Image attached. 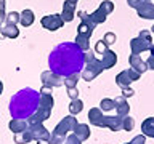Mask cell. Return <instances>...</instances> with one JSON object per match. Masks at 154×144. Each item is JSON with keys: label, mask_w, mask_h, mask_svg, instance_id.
I'll use <instances>...</instances> for the list:
<instances>
[{"label": "cell", "mask_w": 154, "mask_h": 144, "mask_svg": "<svg viewBox=\"0 0 154 144\" xmlns=\"http://www.w3.org/2000/svg\"><path fill=\"white\" fill-rule=\"evenodd\" d=\"M151 31H152V32H154V24H152V27H151Z\"/></svg>", "instance_id": "cell-46"}, {"label": "cell", "mask_w": 154, "mask_h": 144, "mask_svg": "<svg viewBox=\"0 0 154 144\" xmlns=\"http://www.w3.org/2000/svg\"><path fill=\"white\" fill-rule=\"evenodd\" d=\"M93 26H88V24L85 22H80L79 27H77V34H80V35H87V37H91V34H93Z\"/></svg>", "instance_id": "cell-29"}, {"label": "cell", "mask_w": 154, "mask_h": 144, "mask_svg": "<svg viewBox=\"0 0 154 144\" xmlns=\"http://www.w3.org/2000/svg\"><path fill=\"white\" fill-rule=\"evenodd\" d=\"M152 46V38H151V32L143 29L141 32L138 34V37H135L130 40V50H132V55H141L143 51L151 50Z\"/></svg>", "instance_id": "cell-3"}, {"label": "cell", "mask_w": 154, "mask_h": 144, "mask_svg": "<svg viewBox=\"0 0 154 144\" xmlns=\"http://www.w3.org/2000/svg\"><path fill=\"white\" fill-rule=\"evenodd\" d=\"M51 115V109L48 107H43V106H38L37 110L34 112L31 117L27 118V123L29 125H35V123H43L47 118H50Z\"/></svg>", "instance_id": "cell-12"}, {"label": "cell", "mask_w": 154, "mask_h": 144, "mask_svg": "<svg viewBox=\"0 0 154 144\" xmlns=\"http://www.w3.org/2000/svg\"><path fill=\"white\" fill-rule=\"evenodd\" d=\"M34 21H35V16H34V11L32 10H29L26 8L23 13H19V24L24 27H29V26H32Z\"/></svg>", "instance_id": "cell-20"}, {"label": "cell", "mask_w": 154, "mask_h": 144, "mask_svg": "<svg viewBox=\"0 0 154 144\" xmlns=\"http://www.w3.org/2000/svg\"><path fill=\"white\" fill-rule=\"evenodd\" d=\"M108 50V45L103 42V40H100V42H96V45H95V51L96 53H100V55H103V53Z\"/></svg>", "instance_id": "cell-35"}, {"label": "cell", "mask_w": 154, "mask_h": 144, "mask_svg": "<svg viewBox=\"0 0 154 144\" xmlns=\"http://www.w3.org/2000/svg\"><path fill=\"white\" fill-rule=\"evenodd\" d=\"M112 11H114V3L111 0H104V2L100 3V7L93 13H90V19L95 26H98V24H103L106 21V18H108V14Z\"/></svg>", "instance_id": "cell-4"}, {"label": "cell", "mask_w": 154, "mask_h": 144, "mask_svg": "<svg viewBox=\"0 0 154 144\" xmlns=\"http://www.w3.org/2000/svg\"><path fill=\"white\" fill-rule=\"evenodd\" d=\"M128 62H130V67H132L133 70H137L138 74H144V72L148 70L146 61L141 59L140 55H130L128 56Z\"/></svg>", "instance_id": "cell-13"}, {"label": "cell", "mask_w": 154, "mask_h": 144, "mask_svg": "<svg viewBox=\"0 0 154 144\" xmlns=\"http://www.w3.org/2000/svg\"><path fill=\"white\" fill-rule=\"evenodd\" d=\"M141 74H138L137 70H133L132 67L130 69H125L122 72H119L117 75H116V83H117L120 88H128L130 83H133V82H137Z\"/></svg>", "instance_id": "cell-7"}, {"label": "cell", "mask_w": 154, "mask_h": 144, "mask_svg": "<svg viewBox=\"0 0 154 144\" xmlns=\"http://www.w3.org/2000/svg\"><path fill=\"white\" fill-rule=\"evenodd\" d=\"M80 142H82V141L75 136L74 133H72V134H67L66 139H64V144H80Z\"/></svg>", "instance_id": "cell-34"}, {"label": "cell", "mask_w": 154, "mask_h": 144, "mask_svg": "<svg viewBox=\"0 0 154 144\" xmlns=\"http://www.w3.org/2000/svg\"><path fill=\"white\" fill-rule=\"evenodd\" d=\"M144 142H146V136L144 134H138V136H135L130 141V144H144Z\"/></svg>", "instance_id": "cell-40"}, {"label": "cell", "mask_w": 154, "mask_h": 144, "mask_svg": "<svg viewBox=\"0 0 154 144\" xmlns=\"http://www.w3.org/2000/svg\"><path fill=\"white\" fill-rule=\"evenodd\" d=\"M151 55H149V58L146 59V64H148V69H151V70H154V45L151 46Z\"/></svg>", "instance_id": "cell-36"}, {"label": "cell", "mask_w": 154, "mask_h": 144, "mask_svg": "<svg viewBox=\"0 0 154 144\" xmlns=\"http://www.w3.org/2000/svg\"><path fill=\"white\" fill-rule=\"evenodd\" d=\"M38 101H40V93L34 88H23L10 99V114L13 118H29L37 110Z\"/></svg>", "instance_id": "cell-2"}, {"label": "cell", "mask_w": 154, "mask_h": 144, "mask_svg": "<svg viewBox=\"0 0 154 144\" xmlns=\"http://www.w3.org/2000/svg\"><path fill=\"white\" fill-rule=\"evenodd\" d=\"M74 43H75V45L79 46L84 53L90 50V37H87V35H80V34H77Z\"/></svg>", "instance_id": "cell-24"}, {"label": "cell", "mask_w": 154, "mask_h": 144, "mask_svg": "<svg viewBox=\"0 0 154 144\" xmlns=\"http://www.w3.org/2000/svg\"><path fill=\"white\" fill-rule=\"evenodd\" d=\"M50 70L61 77H67L75 72H82L85 67L84 51L74 42H63L51 50L48 56Z\"/></svg>", "instance_id": "cell-1"}, {"label": "cell", "mask_w": 154, "mask_h": 144, "mask_svg": "<svg viewBox=\"0 0 154 144\" xmlns=\"http://www.w3.org/2000/svg\"><path fill=\"white\" fill-rule=\"evenodd\" d=\"M122 93H124V94H122L124 98H127V96L130 98V96H133V94H135V91H133V90L128 86V88H122Z\"/></svg>", "instance_id": "cell-41"}, {"label": "cell", "mask_w": 154, "mask_h": 144, "mask_svg": "<svg viewBox=\"0 0 154 144\" xmlns=\"http://www.w3.org/2000/svg\"><path fill=\"white\" fill-rule=\"evenodd\" d=\"M114 103H116V110H117L119 117H125V115H128L130 106H128L127 101H125L124 96H117V98L114 99Z\"/></svg>", "instance_id": "cell-16"}, {"label": "cell", "mask_w": 154, "mask_h": 144, "mask_svg": "<svg viewBox=\"0 0 154 144\" xmlns=\"http://www.w3.org/2000/svg\"><path fill=\"white\" fill-rule=\"evenodd\" d=\"M71 2H74V3H77V2H79V0H71Z\"/></svg>", "instance_id": "cell-45"}, {"label": "cell", "mask_w": 154, "mask_h": 144, "mask_svg": "<svg viewBox=\"0 0 154 144\" xmlns=\"http://www.w3.org/2000/svg\"><path fill=\"white\" fill-rule=\"evenodd\" d=\"M127 3H128V7H132V8H135V10H137L140 5H141V2H140V0H127Z\"/></svg>", "instance_id": "cell-42"}, {"label": "cell", "mask_w": 154, "mask_h": 144, "mask_svg": "<svg viewBox=\"0 0 154 144\" xmlns=\"http://www.w3.org/2000/svg\"><path fill=\"white\" fill-rule=\"evenodd\" d=\"M133 128H135V118L130 117V115H125V117L122 118V130H125V131H132Z\"/></svg>", "instance_id": "cell-30"}, {"label": "cell", "mask_w": 154, "mask_h": 144, "mask_svg": "<svg viewBox=\"0 0 154 144\" xmlns=\"http://www.w3.org/2000/svg\"><path fill=\"white\" fill-rule=\"evenodd\" d=\"M5 22L7 24H16L19 22V13H16V11H10L8 14H7V18H5Z\"/></svg>", "instance_id": "cell-32"}, {"label": "cell", "mask_w": 154, "mask_h": 144, "mask_svg": "<svg viewBox=\"0 0 154 144\" xmlns=\"http://www.w3.org/2000/svg\"><path fill=\"white\" fill-rule=\"evenodd\" d=\"M101 40H103L106 45L109 46V45H112V43L117 40V37H116V34H112V32H106V34H104V37L101 38Z\"/></svg>", "instance_id": "cell-33"}, {"label": "cell", "mask_w": 154, "mask_h": 144, "mask_svg": "<svg viewBox=\"0 0 154 144\" xmlns=\"http://www.w3.org/2000/svg\"><path fill=\"white\" fill-rule=\"evenodd\" d=\"M137 13L143 19H154V3L151 2H143L137 8Z\"/></svg>", "instance_id": "cell-15"}, {"label": "cell", "mask_w": 154, "mask_h": 144, "mask_svg": "<svg viewBox=\"0 0 154 144\" xmlns=\"http://www.w3.org/2000/svg\"><path fill=\"white\" fill-rule=\"evenodd\" d=\"M29 133L32 134L34 141H40V142H48V139H50L51 133L48 131V130L43 127V123H35V125H29L27 127Z\"/></svg>", "instance_id": "cell-9"}, {"label": "cell", "mask_w": 154, "mask_h": 144, "mask_svg": "<svg viewBox=\"0 0 154 144\" xmlns=\"http://www.w3.org/2000/svg\"><path fill=\"white\" fill-rule=\"evenodd\" d=\"M103 70H104V66H103V62H101V59H95L91 62H87L85 67L82 69L80 75H82V79H84V80L91 82L95 77H98Z\"/></svg>", "instance_id": "cell-6"}, {"label": "cell", "mask_w": 154, "mask_h": 144, "mask_svg": "<svg viewBox=\"0 0 154 144\" xmlns=\"http://www.w3.org/2000/svg\"><path fill=\"white\" fill-rule=\"evenodd\" d=\"M88 120L91 125L100 128H106V125H108V115H104L100 107H91L88 110Z\"/></svg>", "instance_id": "cell-11"}, {"label": "cell", "mask_w": 154, "mask_h": 144, "mask_svg": "<svg viewBox=\"0 0 154 144\" xmlns=\"http://www.w3.org/2000/svg\"><path fill=\"white\" fill-rule=\"evenodd\" d=\"M31 141H34V138H32V134L29 133V130H26V131H23V133L14 134V142H16V144H29Z\"/></svg>", "instance_id": "cell-25"}, {"label": "cell", "mask_w": 154, "mask_h": 144, "mask_svg": "<svg viewBox=\"0 0 154 144\" xmlns=\"http://www.w3.org/2000/svg\"><path fill=\"white\" fill-rule=\"evenodd\" d=\"M40 24L43 26V29L53 32V31L61 29L63 24H64V21L61 19V14H47V16H43L40 19Z\"/></svg>", "instance_id": "cell-10"}, {"label": "cell", "mask_w": 154, "mask_h": 144, "mask_svg": "<svg viewBox=\"0 0 154 144\" xmlns=\"http://www.w3.org/2000/svg\"><path fill=\"white\" fill-rule=\"evenodd\" d=\"M75 16V3L71 0H64L63 3V11H61V19L64 22H71Z\"/></svg>", "instance_id": "cell-14"}, {"label": "cell", "mask_w": 154, "mask_h": 144, "mask_svg": "<svg viewBox=\"0 0 154 144\" xmlns=\"http://www.w3.org/2000/svg\"><path fill=\"white\" fill-rule=\"evenodd\" d=\"M100 109L103 110H112L116 109V103H114V99H109V98H104V99H101V103H100Z\"/></svg>", "instance_id": "cell-31"}, {"label": "cell", "mask_w": 154, "mask_h": 144, "mask_svg": "<svg viewBox=\"0 0 154 144\" xmlns=\"http://www.w3.org/2000/svg\"><path fill=\"white\" fill-rule=\"evenodd\" d=\"M77 123H79V122H77V118L74 117V115H66V117L55 127V130L51 131V134H56V136L66 138L69 131H74V128L77 127Z\"/></svg>", "instance_id": "cell-5"}, {"label": "cell", "mask_w": 154, "mask_h": 144, "mask_svg": "<svg viewBox=\"0 0 154 144\" xmlns=\"http://www.w3.org/2000/svg\"><path fill=\"white\" fill-rule=\"evenodd\" d=\"M0 35L2 37H8V38H16L19 35V29L14 26V24H2V29H0Z\"/></svg>", "instance_id": "cell-19"}, {"label": "cell", "mask_w": 154, "mask_h": 144, "mask_svg": "<svg viewBox=\"0 0 154 144\" xmlns=\"http://www.w3.org/2000/svg\"><path fill=\"white\" fill-rule=\"evenodd\" d=\"M53 104H55V99H53L51 94H43V93H40V101H38V106H43V107L53 109Z\"/></svg>", "instance_id": "cell-28"}, {"label": "cell", "mask_w": 154, "mask_h": 144, "mask_svg": "<svg viewBox=\"0 0 154 144\" xmlns=\"http://www.w3.org/2000/svg\"><path fill=\"white\" fill-rule=\"evenodd\" d=\"M122 118L124 117H119V115H108V125H106V128H109L111 131H120L122 130Z\"/></svg>", "instance_id": "cell-23"}, {"label": "cell", "mask_w": 154, "mask_h": 144, "mask_svg": "<svg viewBox=\"0 0 154 144\" xmlns=\"http://www.w3.org/2000/svg\"><path fill=\"white\" fill-rule=\"evenodd\" d=\"M82 109H84V103H82L80 99H72V101H71V104H69V112H71V115L80 114Z\"/></svg>", "instance_id": "cell-27"}, {"label": "cell", "mask_w": 154, "mask_h": 144, "mask_svg": "<svg viewBox=\"0 0 154 144\" xmlns=\"http://www.w3.org/2000/svg\"><path fill=\"white\" fill-rule=\"evenodd\" d=\"M27 127H29L27 120H23V118H13L11 122L8 123V128L13 131V134H18V133L26 131Z\"/></svg>", "instance_id": "cell-17"}, {"label": "cell", "mask_w": 154, "mask_h": 144, "mask_svg": "<svg viewBox=\"0 0 154 144\" xmlns=\"http://www.w3.org/2000/svg\"><path fill=\"white\" fill-rule=\"evenodd\" d=\"M140 2H141V3H143V2H151V0H140Z\"/></svg>", "instance_id": "cell-44"}, {"label": "cell", "mask_w": 154, "mask_h": 144, "mask_svg": "<svg viewBox=\"0 0 154 144\" xmlns=\"http://www.w3.org/2000/svg\"><path fill=\"white\" fill-rule=\"evenodd\" d=\"M37 144H43V142H40V141H38V142H37Z\"/></svg>", "instance_id": "cell-48"}, {"label": "cell", "mask_w": 154, "mask_h": 144, "mask_svg": "<svg viewBox=\"0 0 154 144\" xmlns=\"http://www.w3.org/2000/svg\"><path fill=\"white\" fill-rule=\"evenodd\" d=\"M2 91H3V83H2V80H0V94H2Z\"/></svg>", "instance_id": "cell-43"}, {"label": "cell", "mask_w": 154, "mask_h": 144, "mask_svg": "<svg viewBox=\"0 0 154 144\" xmlns=\"http://www.w3.org/2000/svg\"><path fill=\"white\" fill-rule=\"evenodd\" d=\"M67 96L72 99H79V90H77V86L75 88H67Z\"/></svg>", "instance_id": "cell-38"}, {"label": "cell", "mask_w": 154, "mask_h": 144, "mask_svg": "<svg viewBox=\"0 0 154 144\" xmlns=\"http://www.w3.org/2000/svg\"><path fill=\"white\" fill-rule=\"evenodd\" d=\"M84 59H85V64H87V62L95 61V59H96V56H95V53L91 51V50H88V51H85V53H84Z\"/></svg>", "instance_id": "cell-37"}, {"label": "cell", "mask_w": 154, "mask_h": 144, "mask_svg": "<svg viewBox=\"0 0 154 144\" xmlns=\"http://www.w3.org/2000/svg\"><path fill=\"white\" fill-rule=\"evenodd\" d=\"M5 7H7V2L5 0H0V21H5V18H7V13H5Z\"/></svg>", "instance_id": "cell-39"}, {"label": "cell", "mask_w": 154, "mask_h": 144, "mask_svg": "<svg viewBox=\"0 0 154 144\" xmlns=\"http://www.w3.org/2000/svg\"><path fill=\"white\" fill-rule=\"evenodd\" d=\"M124 144H130V142H124Z\"/></svg>", "instance_id": "cell-49"}, {"label": "cell", "mask_w": 154, "mask_h": 144, "mask_svg": "<svg viewBox=\"0 0 154 144\" xmlns=\"http://www.w3.org/2000/svg\"><path fill=\"white\" fill-rule=\"evenodd\" d=\"M101 62H103L104 69H111V67H114L116 62H117V55H116L112 50H106V51L103 53Z\"/></svg>", "instance_id": "cell-18"}, {"label": "cell", "mask_w": 154, "mask_h": 144, "mask_svg": "<svg viewBox=\"0 0 154 144\" xmlns=\"http://www.w3.org/2000/svg\"><path fill=\"white\" fill-rule=\"evenodd\" d=\"M0 29H2V21H0Z\"/></svg>", "instance_id": "cell-47"}, {"label": "cell", "mask_w": 154, "mask_h": 144, "mask_svg": "<svg viewBox=\"0 0 154 144\" xmlns=\"http://www.w3.org/2000/svg\"><path fill=\"white\" fill-rule=\"evenodd\" d=\"M141 131H143L144 136L154 139V117H148V118L143 120V123H141Z\"/></svg>", "instance_id": "cell-22"}, {"label": "cell", "mask_w": 154, "mask_h": 144, "mask_svg": "<svg viewBox=\"0 0 154 144\" xmlns=\"http://www.w3.org/2000/svg\"><path fill=\"white\" fill-rule=\"evenodd\" d=\"M90 127L87 123H77V127L74 128V134L77 138L80 139V141H87V139L90 138Z\"/></svg>", "instance_id": "cell-21"}, {"label": "cell", "mask_w": 154, "mask_h": 144, "mask_svg": "<svg viewBox=\"0 0 154 144\" xmlns=\"http://www.w3.org/2000/svg\"><path fill=\"white\" fill-rule=\"evenodd\" d=\"M40 80L43 86H48V88H56V86H61L64 85V77L55 74L51 70H45L40 74Z\"/></svg>", "instance_id": "cell-8"}, {"label": "cell", "mask_w": 154, "mask_h": 144, "mask_svg": "<svg viewBox=\"0 0 154 144\" xmlns=\"http://www.w3.org/2000/svg\"><path fill=\"white\" fill-rule=\"evenodd\" d=\"M80 79V72H75V74H71L64 77V85L67 86V88H75L77 86V82H79Z\"/></svg>", "instance_id": "cell-26"}]
</instances>
